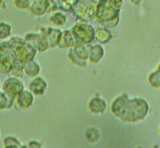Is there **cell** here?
Instances as JSON below:
<instances>
[{
    "label": "cell",
    "instance_id": "6",
    "mask_svg": "<svg viewBox=\"0 0 160 148\" xmlns=\"http://www.w3.org/2000/svg\"><path fill=\"white\" fill-rule=\"evenodd\" d=\"M149 81L151 85L153 87H159V71L153 72L150 74L149 77Z\"/></svg>",
    "mask_w": 160,
    "mask_h": 148
},
{
    "label": "cell",
    "instance_id": "4",
    "mask_svg": "<svg viewBox=\"0 0 160 148\" xmlns=\"http://www.w3.org/2000/svg\"><path fill=\"white\" fill-rule=\"evenodd\" d=\"M103 55V48L100 46H95L90 49V53L89 54V59L93 62H98Z\"/></svg>",
    "mask_w": 160,
    "mask_h": 148
},
{
    "label": "cell",
    "instance_id": "5",
    "mask_svg": "<svg viewBox=\"0 0 160 148\" xmlns=\"http://www.w3.org/2000/svg\"><path fill=\"white\" fill-rule=\"evenodd\" d=\"M86 137L90 142H95L98 140L99 134L96 129H88L86 132Z\"/></svg>",
    "mask_w": 160,
    "mask_h": 148
},
{
    "label": "cell",
    "instance_id": "2",
    "mask_svg": "<svg viewBox=\"0 0 160 148\" xmlns=\"http://www.w3.org/2000/svg\"><path fill=\"white\" fill-rule=\"evenodd\" d=\"M89 110L93 113H102L106 109V103L103 99L99 97H94L89 101Z\"/></svg>",
    "mask_w": 160,
    "mask_h": 148
},
{
    "label": "cell",
    "instance_id": "1",
    "mask_svg": "<svg viewBox=\"0 0 160 148\" xmlns=\"http://www.w3.org/2000/svg\"><path fill=\"white\" fill-rule=\"evenodd\" d=\"M149 110L147 102L142 99H129L122 96L115 100L112 105L113 114L120 120L134 122L143 120Z\"/></svg>",
    "mask_w": 160,
    "mask_h": 148
},
{
    "label": "cell",
    "instance_id": "3",
    "mask_svg": "<svg viewBox=\"0 0 160 148\" xmlns=\"http://www.w3.org/2000/svg\"><path fill=\"white\" fill-rule=\"evenodd\" d=\"M47 83L41 77H38L34 80L30 84L31 90L36 95H42L46 89Z\"/></svg>",
    "mask_w": 160,
    "mask_h": 148
}]
</instances>
